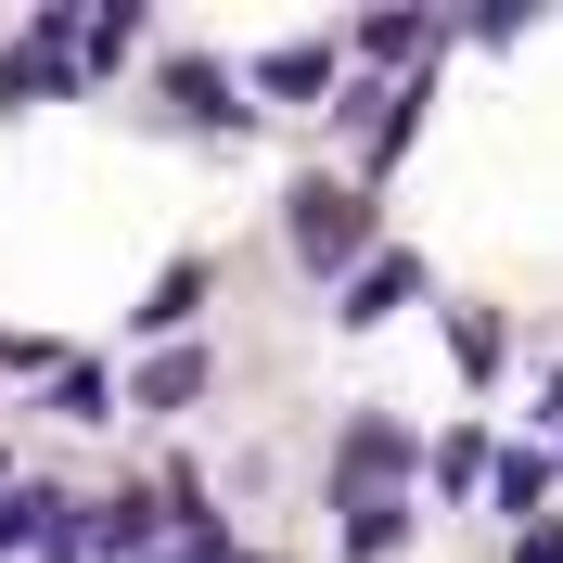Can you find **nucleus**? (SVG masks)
I'll list each match as a JSON object with an SVG mask.
<instances>
[{
    "label": "nucleus",
    "mask_w": 563,
    "mask_h": 563,
    "mask_svg": "<svg viewBox=\"0 0 563 563\" xmlns=\"http://www.w3.org/2000/svg\"><path fill=\"white\" fill-rule=\"evenodd\" d=\"M295 256H308V269L372 256V192H346V179H295Z\"/></svg>",
    "instance_id": "nucleus-1"
},
{
    "label": "nucleus",
    "mask_w": 563,
    "mask_h": 563,
    "mask_svg": "<svg viewBox=\"0 0 563 563\" xmlns=\"http://www.w3.org/2000/svg\"><path fill=\"white\" fill-rule=\"evenodd\" d=\"M410 295H422V256H372V269L346 282V308H333V320H346V333H372V320H397Z\"/></svg>",
    "instance_id": "nucleus-2"
},
{
    "label": "nucleus",
    "mask_w": 563,
    "mask_h": 563,
    "mask_svg": "<svg viewBox=\"0 0 563 563\" xmlns=\"http://www.w3.org/2000/svg\"><path fill=\"white\" fill-rule=\"evenodd\" d=\"M346 474H358V499H385V474H410V435L397 422H346Z\"/></svg>",
    "instance_id": "nucleus-3"
},
{
    "label": "nucleus",
    "mask_w": 563,
    "mask_h": 563,
    "mask_svg": "<svg viewBox=\"0 0 563 563\" xmlns=\"http://www.w3.org/2000/svg\"><path fill=\"white\" fill-rule=\"evenodd\" d=\"M192 397H206V346H167V358L129 385V410H192Z\"/></svg>",
    "instance_id": "nucleus-4"
},
{
    "label": "nucleus",
    "mask_w": 563,
    "mask_h": 563,
    "mask_svg": "<svg viewBox=\"0 0 563 563\" xmlns=\"http://www.w3.org/2000/svg\"><path fill=\"white\" fill-rule=\"evenodd\" d=\"M397 538H410V499H397V487L385 499H346V563H385Z\"/></svg>",
    "instance_id": "nucleus-5"
},
{
    "label": "nucleus",
    "mask_w": 563,
    "mask_h": 563,
    "mask_svg": "<svg viewBox=\"0 0 563 563\" xmlns=\"http://www.w3.org/2000/svg\"><path fill=\"white\" fill-rule=\"evenodd\" d=\"M192 308H206V256H179V269L154 282V295H141L129 320H141V333H179V320H192Z\"/></svg>",
    "instance_id": "nucleus-6"
},
{
    "label": "nucleus",
    "mask_w": 563,
    "mask_h": 563,
    "mask_svg": "<svg viewBox=\"0 0 563 563\" xmlns=\"http://www.w3.org/2000/svg\"><path fill=\"white\" fill-rule=\"evenodd\" d=\"M256 90H282V103H295V90H333V52H320V38H295V52H269V65H256Z\"/></svg>",
    "instance_id": "nucleus-7"
},
{
    "label": "nucleus",
    "mask_w": 563,
    "mask_h": 563,
    "mask_svg": "<svg viewBox=\"0 0 563 563\" xmlns=\"http://www.w3.org/2000/svg\"><path fill=\"white\" fill-rule=\"evenodd\" d=\"M167 90H179V115H206V129H244V103H231V77H218V65H179Z\"/></svg>",
    "instance_id": "nucleus-8"
},
{
    "label": "nucleus",
    "mask_w": 563,
    "mask_h": 563,
    "mask_svg": "<svg viewBox=\"0 0 563 563\" xmlns=\"http://www.w3.org/2000/svg\"><path fill=\"white\" fill-rule=\"evenodd\" d=\"M358 52H372V65H397V52H435V26H422V13H372V26H358Z\"/></svg>",
    "instance_id": "nucleus-9"
},
{
    "label": "nucleus",
    "mask_w": 563,
    "mask_h": 563,
    "mask_svg": "<svg viewBox=\"0 0 563 563\" xmlns=\"http://www.w3.org/2000/svg\"><path fill=\"white\" fill-rule=\"evenodd\" d=\"M538 499H551V474H538V461H499V512H526V526H538Z\"/></svg>",
    "instance_id": "nucleus-10"
},
{
    "label": "nucleus",
    "mask_w": 563,
    "mask_h": 563,
    "mask_svg": "<svg viewBox=\"0 0 563 563\" xmlns=\"http://www.w3.org/2000/svg\"><path fill=\"white\" fill-rule=\"evenodd\" d=\"M512 563H563V512H538V526L512 538Z\"/></svg>",
    "instance_id": "nucleus-11"
},
{
    "label": "nucleus",
    "mask_w": 563,
    "mask_h": 563,
    "mask_svg": "<svg viewBox=\"0 0 563 563\" xmlns=\"http://www.w3.org/2000/svg\"><path fill=\"white\" fill-rule=\"evenodd\" d=\"M179 563H256V551H218V538H192V551H179Z\"/></svg>",
    "instance_id": "nucleus-12"
}]
</instances>
